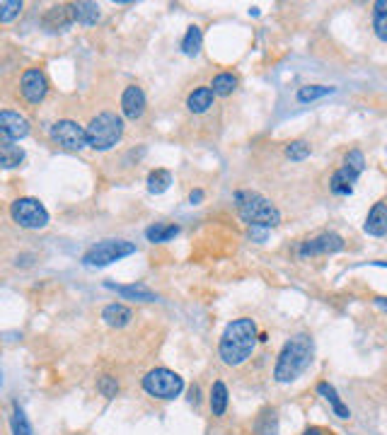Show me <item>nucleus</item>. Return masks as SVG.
<instances>
[{"label": "nucleus", "mask_w": 387, "mask_h": 435, "mask_svg": "<svg viewBox=\"0 0 387 435\" xmlns=\"http://www.w3.org/2000/svg\"><path fill=\"white\" fill-rule=\"evenodd\" d=\"M240 78L235 73H218L211 80V89L216 92V97H230L238 89Z\"/></svg>", "instance_id": "nucleus-24"}, {"label": "nucleus", "mask_w": 387, "mask_h": 435, "mask_svg": "<svg viewBox=\"0 0 387 435\" xmlns=\"http://www.w3.org/2000/svg\"><path fill=\"white\" fill-rule=\"evenodd\" d=\"M375 266H387V262H373Z\"/></svg>", "instance_id": "nucleus-40"}, {"label": "nucleus", "mask_w": 387, "mask_h": 435, "mask_svg": "<svg viewBox=\"0 0 387 435\" xmlns=\"http://www.w3.org/2000/svg\"><path fill=\"white\" fill-rule=\"evenodd\" d=\"M49 138L54 145L63 150H70V153H80V150L90 148L87 143V129L80 126L78 121L73 119H59L49 126Z\"/></svg>", "instance_id": "nucleus-8"}, {"label": "nucleus", "mask_w": 387, "mask_h": 435, "mask_svg": "<svg viewBox=\"0 0 387 435\" xmlns=\"http://www.w3.org/2000/svg\"><path fill=\"white\" fill-rule=\"evenodd\" d=\"M363 230L370 237H385L387 235V201H377L373 203V208L368 211L366 223H363Z\"/></svg>", "instance_id": "nucleus-14"}, {"label": "nucleus", "mask_w": 387, "mask_h": 435, "mask_svg": "<svg viewBox=\"0 0 387 435\" xmlns=\"http://www.w3.org/2000/svg\"><path fill=\"white\" fill-rule=\"evenodd\" d=\"M25 162V150L20 145L10 143V140H3L0 143V165L3 169H15Z\"/></svg>", "instance_id": "nucleus-22"}, {"label": "nucleus", "mask_w": 387, "mask_h": 435, "mask_svg": "<svg viewBox=\"0 0 387 435\" xmlns=\"http://www.w3.org/2000/svg\"><path fill=\"white\" fill-rule=\"evenodd\" d=\"M70 10H73V20L78 22V25H85V27L97 25V20L102 17L100 6H97V3H90V0L70 3Z\"/></svg>", "instance_id": "nucleus-19"}, {"label": "nucleus", "mask_w": 387, "mask_h": 435, "mask_svg": "<svg viewBox=\"0 0 387 435\" xmlns=\"http://www.w3.org/2000/svg\"><path fill=\"white\" fill-rule=\"evenodd\" d=\"M337 92V87H329V85H303L295 94L300 104H308V102H317L322 97H329V94Z\"/></svg>", "instance_id": "nucleus-27"}, {"label": "nucleus", "mask_w": 387, "mask_h": 435, "mask_svg": "<svg viewBox=\"0 0 387 435\" xmlns=\"http://www.w3.org/2000/svg\"><path fill=\"white\" fill-rule=\"evenodd\" d=\"M342 167H346V169H351V172H356L358 177L363 174V169H366V158H363V153L361 150H348L346 155H344V160H342Z\"/></svg>", "instance_id": "nucleus-32"}, {"label": "nucleus", "mask_w": 387, "mask_h": 435, "mask_svg": "<svg viewBox=\"0 0 387 435\" xmlns=\"http://www.w3.org/2000/svg\"><path fill=\"white\" fill-rule=\"evenodd\" d=\"M317 394L322 396L324 401H327L329 406H332V411H334V416H339V418H351V411H348V406L342 401V396H339V392L334 390L329 382H320L317 385Z\"/></svg>", "instance_id": "nucleus-21"}, {"label": "nucleus", "mask_w": 387, "mask_h": 435, "mask_svg": "<svg viewBox=\"0 0 387 435\" xmlns=\"http://www.w3.org/2000/svg\"><path fill=\"white\" fill-rule=\"evenodd\" d=\"M259 341V332H257V321L252 317H238L233 319L225 332L220 334L218 341V356L225 365L238 368L242 363H247L252 358L254 348H257Z\"/></svg>", "instance_id": "nucleus-1"}, {"label": "nucleus", "mask_w": 387, "mask_h": 435, "mask_svg": "<svg viewBox=\"0 0 387 435\" xmlns=\"http://www.w3.org/2000/svg\"><path fill=\"white\" fill-rule=\"evenodd\" d=\"M179 230L182 228L174 223H155L145 230V237H148V242H153V244H165V242H169V240L177 237Z\"/></svg>", "instance_id": "nucleus-23"}, {"label": "nucleus", "mask_w": 387, "mask_h": 435, "mask_svg": "<svg viewBox=\"0 0 387 435\" xmlns=\"http://www.w3.org/2000/svg\"><path fill=\"white\" fill-rule=\"evenodd\" d=\"M87 143L92 150H112L121 138H124V116H119L116 112H100L87 121Z\"/></svg>", "instance_id": "nucleus-4"}, {"label": "nucleus", "mask_w": 387, "mask_h": 435, "mask_svg": "<svg viewBox=\"0 0 387 435\" xmlns=\"http://www.w3.org/2000/svg\"><path fill=\"white\" fill-rule=\"evenodd\" d=\"M20 94L27 104H41L49 94V78H46L44 68L39 65H32L22 73L20 78Z\"/></svg>", "instance_id": "nucleus-9"}, {"label": "nucleus", "mask_w": 387, "mask_h": 435, "mask_svg": "<svg viewBox=\"0 0 387 435\" xmlns=\"http://www.w3.org/2000/svg\"><path fill=\"white\" fill-rule=\"evenodd\" d=\"M22 8H25L22 0H3V3H0V22H3V25L12 22L22 12Z\"/></svg>", "instance_id": "nucleus-31"}, {"label": "nucleus", "mask_w": 387, "mask_h": 435, "mask_svg": "<svg viewBox=\"0 0 387 435\" xmlns=\"http://www.w3.org/2000/svg\"><path fill=\"white\" fill-rule=\"evenodd\" d=\"M228 404H230L228 387H225L223 380H216L213 385H211V394H209V406H211L213 418H223L225 411H228Z\"/></svg>", "instance_id": "nucleus-18"}, {"label": "nucleus", "mask_w": 387, "mask_h": 435, "mask_svg": "<svg viewBox=\"0 0 387 435\" xmlns=\"http://www.w3.org/2000/svg\"><path fill=\"white\" fill-rule=\"evenodd\" d=\"M201 44H204V32H201V27L191 25L182 39V51L187 56H196L201 51Z\"/></svg>", "instance_id": "nucleus-28"}, {"label": "nucleus", "mask_w": 387, "mask_h": 435, "mask_svg": "<svg viewBox=\"0 0 387 435\" xmlns=\"http://www.w3.org/2000/svg\"><path fill=\"white\" fill-rule=\"evenodd\" d=\"M344 237L337 233H320L315 237L305 240L303 244L298 247V254L303 259H313V257H322V254H337L344 249Z\"/></svg>", "instance_id": "nucleus-10"}, {"label": "nucleus", "mask_w": 387, "mask_h": 435, "mask_svg": "<svg viewBox=\"0 0 387 435\" xmlns=\"http://www.w3.org/2000/svg\"><path fill=\"white\" fill-rule=\"evenodd\" d=\"M148 109V99L140 85H126L121 92V114L129 121H140Z\"/></svg>", "instance_id": "nucleus-12"}, {"label": "nucleus", "mask_w": 387, "mask_h": 435, "mask_svg": "<svg viewBox=\"0 0 387 435\" xmlns=\"http://www.w3.org/2000/svg\"><path fill=\"white\" fill-rule=\"evenodd\" d=\"M201 201H204V191H201V189H193V191L189 193V203H191V206H199Z\"/></svg>", "instance_id": "nucleus-35"}, {"label": "nucleus", "mask_w": 387, "mask_h": 435, "mask_svg": "<svg viewBox=\"0 0 387 435\" xmlns=\"http://www.w3.org/2000/svg\"><path fill=\"white\" fill-rule=\"evenodd\" d=\"M0 136H3V140L17 143V140L30 136V121H27L20 112L3 109V112H0Z\"/></svg>", "instance_id": "nucleus-11"}, {"label": "nucleus", "mask_w": 387, "mask_h": 435, "mask_svg": "<svg viewBox=\"0 0 387 435\" xmlns=\"http://www.w3.org/2000/svg\"><path fill=\"white\" fill-rule=\"evenodd\" d=\"M373 32L380 41H387V0L373 3Z\"/></svg>", "instance_id": "nucleus-25"}, {"label": "nucleus", "mask_w": 387, "mask_h": 435, "mask_svg": "<svg viewBox=\"0 0 387 435\" xmlns=\"http://www.w3.org/2000/svg\"><path fill=\"white\" fill-rule=\"evenodd\" d=\"M216 107V92L211 89V85H199L187 94V112L193 116L209 114L211 109Z\"/></svg>", "instance_id": "nucleus-13"}, {"label": "nucleus", "mask_w": 387, "mask_h": 435, "mask_svg": "<svg viewBox=\"0 0 387 435\" xmlns=\"http://www.w3.org/2000/svg\"><path fill=\"white\" fill-rule=\"evenodd\" d=\"M12 435H32L30 421H27L25 411L20 409V404H15V409H12Z\"/></svg>", "instance_id": "nucleus-33"}, {"label": "nucleus", "mask_w": 387, "mask_h": 435, "mask_svg": "<svg viewBox=\"0 0 387 435\" xmlns=\"http://www.w3.org/2000/svg\"><path fill=\"white\" fill-rule=\"evenodd\" d=\"M199 396H201L199 385H193L191 390H189V401H191V404H199Z\"/></svg>", "instance_id": "nucleus-37"}, {"label": "nucleus", "mask_w": 387, "mask_h": 435, "mask_svg": "<svg viewBox=\"0 0 387 435\" xmlns=\"http://www.w3.org/2000/svg\"><path fill=\"white\" fill-rule=\"evenodd\" d=\"M136 254V244L129 240H105V242H97L94 247H90L83 254V264L92 268H105L114 262Z\"/></svg>", "instance_id": "nucleus-6"}, {"label": "nucleus", "mask_w": 387, "mask_h": 435, "mask_svg": "<svg viewBox=\"0 0 387 435\" xmlns=\"http://www.w3.org/2000/svg\"><path fill=\"white\" fill-rule=\"evenodd\" d=\"M109 290H116L124 300H138V302H155L158 295L153 290H148L140 283H131V286H114V283H105Z\"/></svg>", "instance_id": "nucleus-20"}, {"label": "nucleus", "mask_w": 387, "mask_h": 435, "mask_svg": "<svg viewBox=\"0 0 387 435\" xmlns=\"http://www.w3.org/2000/svg\"><path fill=\"white\" fill-rule=\"evenodd\" d=\"M249 237L264 242V240H266V230H264V228H249Z\"/></svg>", "instance_id": "nucleus-36"}, {"label": "nucleus", "mask_w": 387, "mask_h": 435, "mask_svg": "<svg viewBox=\"0 0 387 435\" xmlns=\"http://www.w3.org/2000/svg\"><path fill=\"white\" fill-rule=\"evenodd\" d=\"M356 179H358L356 172H351V169L346 167H339L337 172L329 177V191H332L334 196H351Z\"/></svg>", "instance_id": "nucleus-17"}, {"label": "nucleus", "mask_w": 387, "mask_h": 435, "mask_svg": "<svg viewBox=\"0 0 387 435\" xmlns=\"http://www.w3.org/2000/svg\"><path fill=\"white\" fill-rule=\"evenodd\" d=\"M73 10H70V6H51L49 10H46L44 20H41V25H44L46 32H63L68 30L70 25H73Z\"/></svg>", "instance_id": "nucleus-15"}, {"label": "nucleus", "mask_w": 387, "mask_h": 435, "mask_svg": "<svg viewBox=\"0 0 387 435\" xmlns=\"http://www.w3.org/2000/svg\"><path fill=\"white\" fill-rule=\"evenodd\" d=\"M134 310L121 305V302H112V305H107L102 310V321L107 326H112V329H124V326H129L134 321Z\"/></svg>", "instance_id": "nucleus-16"}, {"label": "nucleus", "mask_w": 387, "mask_h": 435, "mask_svg": "<svg viewBox=\"0 0 387 435\" xmlns=\"http://www.w3.org/2000/svg\"><path fill=\"white\" fill-rule=\"evenodd\" d=\"M235 206H238V215L242 223H247L249 228H264L271 230L281 225V211L269 201L266 196L249 189H240L235 191Z\"/></svg>", "instance_id": "nucleus-3"}, {"label": "nucleus", "mask_w": 387, "mask_h": 435, "mask_svg": "<svg viewBox=\"0 0 387 435\" xmlns=\"http://www.w3.org/2000/svg\"><path fill=\"white\" fill-rule=\"evenodd\" d=\"M10 218L20 228L27 230H44L49 225V211L39 198L22 196L10 203Z\"/></svg>", "instance_id": "nucleus-7"}, {"label": "nucleus", "mask_w": 387, "mask_h": 435, "mask_svg": "<svg viewBox=\"0 0 387 435\" xmlns=\"http://www.w3.org/2000/svg\"><path fill=\"white\" fill-rule=\"evenodd\" d=\"M315 358V341L310 334L300 332L295 337H291L283 343L281 353L276 358V365H273V380L288 385V382H295L310 365H313Z\"/></svg>", "instance_id": "nucleus-2"}, {"label": "nucleus", "mask_w": 387, "mask_h": 435, "mask_svg": "<svg viewBox=\"0 0 387 435\" xmlns=\"http://www.w3.org/2000/svg\"><path fill=\"white\" fill-rule=\"evenodd\" d=\"M254 430H257V435H276V433H278L276 409H264L262 414H259Z\"/></svg>", "instance_id": "nucleus-29"}, {"label": "nucleus", "mask_w": 387, "mask_h": 435, "mask_svg": "<svg viewBox=\"0 0 387 435\" xmlns=\"http://www.w3.org/2000/svg\"><path fill=\"white\" fill-rule=\"evenodd\" d=\"M322 433H324L322 428H317V425H313V428H308V430H305L303 435H322Z\"/></svg>", "instance_id": "nucleus-39"}, {"label": "nucleus", "mask_w": 387, "mask_h": 435, "mask_svg": "<svg viewBox=\"0 0 387 435\" xmlns=\"http://www.w3.org/2000/svg\"><path fill=\"white\" fill-rule=\"evenodd\" d=\"M310 153H313V145H310L308 140H291V143L286 145V158L293 160V162L308 160Z\"/></svg>", "instance_id": "nucleus-30"}, {"label": "nucleus", "mask_w": 387, "mask_h": 435, "mask_svg": "<svg viewBox=\"0 0 387 435\" xmlns=\"http://www.w3.org/2000/svg\"><path fill=\"white\" fill-rule=\"evenodd\" d=\"M140 387L148 396L160 401H172L182 394L184 390V377L177 375L174 370L169 368H153L143 375L140 380Z\"/></svg>", "instance_id": "nucleus-5"}, {"label": "nucleus", "mask_w": 387, "mask_h": 435, "mask_svg": "<svg viewBox=\"0 0 387 435\" xmlns=\"http://www.w3.org/2000/svg\"><path fill=\"white\" fill-rule=\"evenodd\" d=\"M373 302H375L377 310H382V312H385V315H387V297H385V295L375 297V300H373Z\"/></svg>", "instance_id": "nucleus-38"}, {"label": "nucleus", "mask_w": 387, "mask_h": 435, "mask_svg": "<svg viewBox=\"0 0 387 435\" xmlns=\"http://www.w3.org/2000/svg\"><path fill=\"white\" fill-rule=\"evenodd\" d=\"M97 392H100L102 396H107V399H114V396L119 394V380L112 375H102L100 380H97Z\"/></svg>", "instance_id": "nucleus-34"}, {"label": "nucleus", "mask_w": 387, "mask_h": 435, "mask_svg": "<svg viewBox=\"0 0 387 435\" xmlns=\"http://www.w3.org/2000/svg\"><path fill=\"white\" fill-rule=\"evenodd\" d=\"M145 184H148V191L155 193V196H160V193H165L169 189V184H172V172L169 169H153V172L148 174V179H145Z\"/></svg>", "instance_id": "nucleus-26"}]
</instances>
